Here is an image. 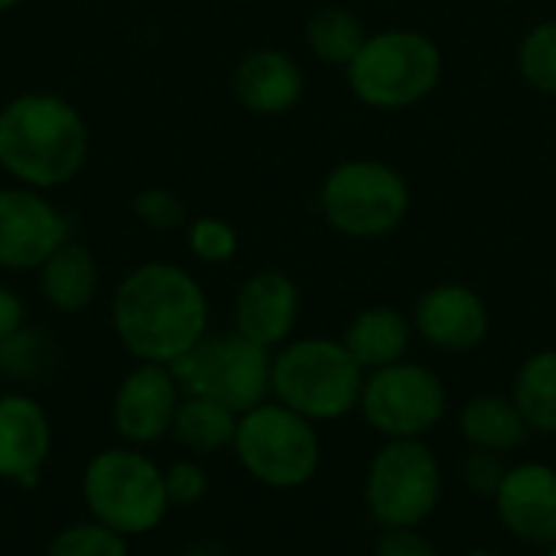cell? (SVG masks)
I'll return each instance as SVG.
<instances>
[{
    "instance_id": "6da1fadb",
    "label": "cell",
    "mask_w": 556,
    "mask_h": 556,
    "mask_svg": "<svg viewBox=\"0 0 556 556\" xmlns=\"http://www.w3.org/2000/svg\"><path fill=\"white\" fill-rule=\"evenodd\" d=\"M208 293L173 261H143L111 293V329L134 362L173 365L208 336Z\"/></svg>"
},
{
    "instance_id": "7a4b0ae2",
    "label": "cell",
    "mask_w": 556,
    "mask_h": 556,
    "mask_svg": "<svg viewBox=\"0 0 556 556\" xmlns=\"http://www.w3.org/2000/svg\"><path fill=\"white\" fill-rule=\"evenodd\" d=\"M88 124L55 91H20L0 108V169L29 189L68 186L88 160Z\"/></svg>"
},
{
    "instance_id": "3957f363",
    "label": "cell",
    "mask_w": 556,
    "mask_h": 556,
    "mask_svg": "<svg viewBox=\"0 0 556 556\" xmlns=\"http://www.w3.org/2000/svg\"><path fill=\"white\" fill-rule=\"evenodd\" d=\"M365 375L368 371L355 362L342 339L303 336L274 352L270 397L316 427L336 424L358 414Z\"/></svg>"
},
{
    "instance_id": "277c9868",
    "label": "cell",
    "mask_w": 556,
    "mask_h": 556,
    "mask_svg": "<svg viewBox=\"0 0 556 556\" xmlns=\"http://www.w3.org/2000/svg\"><path fill=\"white\" fill-rule=\"evenodd\" d=\"M443 78V49L420 29L388 26L365 39L345 65L349 91L371 111L424 104Z\"/></svg>"
},
{
    "instance_id": "5b68a950",
    "label": "cell",
    "mask_w": 556,
    "mask_h": 556,
    "mask_svg": "<svg viewBox=\"0 0 556 556\" xmlns=\"http://www.w3.org/2000/svg\"><path fill=\"white\" fill-rule=\"evenodd\" d=\"M81 502L88 518L130 538L153 534L169 508L163 466L137 446H108L81 469Z\"/></svg>"
},
{
    "instance_id": "8992f818",
    "label": "cell",
    "mask_w": 556,
    "mask_h": 556,
    "mask_svg": "<svg viewBox=\"0 0 556 556\" xmlns=\"http://www.w3.org/2000/svg\"><path fill=\"white\" fill-rule=\"evenodd\" d=\"M231 453L238 466L270 492L306 489L323 469V440L316 424L274 397L238 417Z\"/></svg>"
},
{
    "instance_id": "52a82bcc",
    "label": "cell",
    "mask_w": 556,
    "mask_h": 556,
    "mask_svg": "<svg viewBox=\"0 0 556 556\" xmlns=\"http://www.w3.org/2000/svg\"><path fill=\"white\" fill-rule=\"evenodd\" d=\"M410 186L401 169L375 156H355L332 166L319 186L326 225L355 241L394 235L410 215Z\"/></svg>"
},
{
    "instance_id": "ba28073f",
    "label": "cell",
    "mask_w": 556,
    "mask_h": 556,
    "mask_svg": "<svg viewBox=\"0 0 556 556\" xmlns=\"http://www.w3.org/2000/svg\"><path fill=\"white\" fill-rule=\"evenodd\" d=\"M443 498V466L424 440H384L368 459L362 502L384 528H424Z\"/></svg>"
},
{
    "instance_id": "9c48e42d",
    "label": "cell",
    "mask_w": 556,
    "mask_h": 556,
    "mask_svg": "<svg viewBox=\"0 0 556 556\" xmlns=\"http://www.w3.org/2000/svg\"><path fill=\"white\" fill-rule=\"evenodd\" d=\"M270 362L274 352L231 329L208 332L169 368L182 394L215 401L241 417L257 404L270 401Z\"/></svg>"
},
{
    "instance_id": "30bf717a",
    "label": "cell",
    "mask_w": 556,
    "mask_h": 556,
    "mask_svg": "<svg viewBox=\"0 0 556 556\" xmlns=\"http://www.w3.org/2000/svg\"><path fill=\"white\" fill-rule=\"evenodd\" d=\"M358 414L381 440H427L450 414V391L433 368L404 358L365 375Z\"/></svg>"
},
{
    "instance_id": "8fae6325",
    "label": "cell",
    "mask_w": 556,
    "mask_h": 556,
    "mask_svg": "<svg viewBox=\"0 0 556 556\" xmlns=\"http://www.w3.org/2000/svg\"><path fill=\"white\" fill-rule=\"evenodd\" d=\"M72 238L68 215L42 189L0 186V270L36 274Z\"/></svg>"
},
{
    "instance_id": "7c38bea8",
    "label": "cell",
    "mask_w": 556,
    "mask_h": 556,
    "mask_svg": "<svg viewBox=\"0 0 556 556\" xmlns=\"http://www.w3.org/2000/svg\"><path fill=\"white\" fill-rule=\"evenodd\" d=\"M182 401L179 381L169 365L137 362L111 397V424L121 443L147 450L169 437L176 407Z\"/></svg>"
},
{
    "instance_id": "4fadbf2b",
    "label": "cell",
    "mask_w": 556,
    "mask_h": 556,
    "mask_svg": "<svg viewBox=\"0 0 556 556\" xmlns=\"http://www.w3.org/2000/svg\"><path fill=\"white\" fill-rule=\"evenodd\" d=\"M414 336L446 355L476 352L492 329V313L469 283H437L424 290L410 313Z\"/></svg>"
},
{
    "instance_id": "5bb4252c",
    "label": "cell",
    "mask_w": 556,
    "mask_h": 556,
    "mask_svg": "<svg viewBox=\"0 0 556 556\" xmlns=\"http://www.w3.org/2000/svg\"><path fill=\"white\" fill-rule=\"evenodd\" d=\"M492 508L511 541L547 551L556 544V469L547 463L508 466Z\"/></svg>"
},
{
    "instance_id": "9a60e30c",
    "label": "cell",
    "mask_w": 556,
    "mask_h": 556,
    "mask_svg": "<svg viewBox=\"0 0 556 556\" xmlns=\"http://www.w3.org/2000/svg\"><path fill=\"white\" fill-rule=\"evenodd\" d=\"M300 287L283 270H257L235 293V332L267 352L287 345L300 323Z\"/></svg>"
},
{
    "instance_id": "2e32d148",
    "label": "cell",
    "mask_w": 556,
    "mask_h": 556,
    "mask_svg": "<svg viewBox=\"0 0 556 556\" xmlns=\"http://www.w3.org/2000/svg\"><path fill=\"white\" fill-rule=\"evenodd\" d=\"M52 456V420L46 407L23 394H0V482L33 489Z\"/></svg>"
},
{
    "instance_id": "e0dca14e",
    "label": "cell",
    "mask_w": 556,
    "mask_h": 556,
    "mask_svg": "<svg viewBox=\"0 0 556 556\" xmlns=\"http://www.w3.org/2000/svg\"><path fill=\"white\" fill-rule=\"evenodd\" d=\"M231 91L238 104L261 117H280L303 101L306 78L300 62L277 46L251 49L231 72Z\"/></svg>"
},
{
    "instance_id": "ac0fdd59",
    "label": "cell",
    "mask_w": 556,
    "mask_h": 556,
    "mask_svg": "<svg viewBox=\"0 0 556 556\" xmlns=\"http://www.w3.org/2000/svg\"><path fill=\"white\" fill-rule=\"evenodd\" d=\"M36 283L42 300L62 313V316H75L85 313L101 290V264L94 257V251L75 238H68L39 270H36Z\"/></svg>"
},
{
    "instance_id": "d6986e66",
    "label": "cell",
    "mask_w": 556,
    "mask_h": 556,
    "mask_svg": "<svg viewBox=\"0 0 556 556\" xmlns=\"http://www.w3.org/2000/svg\"><path fill=\"white\" fill-rule=\"evenodd\" d=\"M345 349L365 371L404 362L414 342V323L394 306H368L352 316L342 332Z\"/></svg>"
},
{
    "instance_id": "ffe728a7",
    "label": "cell",
    "mask_w": 556,
    "mask_h": 556,
    "mask_svg": "<svg viewBox=\"0 0 556 556\" xmlns=\"http://www.w3.org/2000/svg\"><path fill=\"white\" fill-rule=\"evenodd\" d=\"M459 433L469 443V450H489L498 456H508L531 440V430L511 394H495V391L476 394L463 404Z\"/></svg>"
},
{
    "instance_id": "44dd1931",
    "label": "cell",
    "mask_w": 556,
    "mask_h": 556,
    "mask_svg": "<svg viewBox=\"0 0 556 556\" xmlns=\"http://www.w3.org/2000/svg\"><path fill=\"white\" fill-rule=\"evenodd\" d=\"M511 401L531 437H556V349H538L518 365Z\"/></svg>"
},
{
    "instance_id": "7402d4cb",
    "label": "cell",
    "mask_w": 556,
    "mask_h": 556,
    "mask_svg": "<svg viewBox=\"0 0 556 556\" xmlns=\"http://www.w3.org/2000/svg\"><path fill=\"white\" fill-rule=\"evenodd\" d=\"M235 430H238V414H231L228 407L215 401L182 394L176 417H173L169 440L179 443L192 456H212V453L231 450Z\"/></svg>"
},
{
    "instance_id": "603a6c76",
    "label": "cell",
    "mask_w": 556,
    "mask_h": 556,
    "mask_svg": "<svg viewBox=\"0 0 556 556\" xmlns=\"http://www.w3.org/2000/svg\"><path fill=\"white\" fill-rule=\"evenodd\" d=\"M303 36H306V46H309L313 59L345 68L358 55V49L365 46V39L371 33L365 29L358 13H352L345 7H319L306 20Z\"/></svg>"
},
{
    "instance_id": "cb8c5ba5",
    "label": "cell",
    "mask_w": 556,
    "mask_h": 556,
    "mask_svg": "<svg viewBox=\"0 0 556 556\" xmlns=\"http://www.w3.org/2000/svg\"><path fill=\"white\" fill-rule=\"evenodd\" d=\"M518 72L534 91L556 98V20H544L521 36Z\"/></svg>"
},
{
    "instance_id": "d4e9b609",
    "label": "cell",
    "mask_w": 556,
    "mask_h": 556,
    "mask_svg": "<svg viewBox=\"0 0 556 556\" xmlns=\"http://www.w3.org/2000/svg\"><path fill=\"white\" fill-rule=\"evenodd\" d=\"M46 556H130V544L124 534L111 531L108 525L85 518L55 531L46 547Z\"/></svg>"
},
{
    "instance_id": "484cf974",
    "label": "cell",
    "mask_w": 556,
    "mask_h": 556,
    "mask_svg": "<svg viewBox=\"0 0 556 556\" xmlns=\"http://www.w3.org/2000/svg\"><path fill=\"white\" fill-rule=\"evenodd\" d=\"M186 248L199 264L222 267V264L235 261L241 238L231 222H225L218 215H199L186 225Z\"/></svg>"
},
{
    "instance_id": "4316f807",
    "label": "cell",
    "mask_w": 556,
    "mask_h": 556,
    "mask_svg": "<svg viewBox=\"0 0 556 556\" xmlns=\"http://www.w3.org/2000/svg\"><path fill=\"white\" fill-rule=\"evenodd\" d=\"M130 212L137 215V222H143L153 231H179L189 225V212L186 202L169 192L166 186H147L134 195Z\"/></svg>"
},
{
    "instance_id": "83f0119b",
    "label": "cell",
    "mask_w": 556,
    "mask_h": 556,
    "mask_svg": "<svg viewBox=\"0 0 556 556\" xmlns=\"http://www.w3.org/2000/svg\"><path fill=\"white\" fill-rule=\"evenodd\" d=\"M169 508H195L208 495V472L195 459H176L163 469Z\"/></svg>"
},
{
    "instance_id": "f1b7e54d",
    "label": "cell",
    "mask_w": 556,
    "mask_h": 556,
    "mask_svg": "<svg viewBox=\"0 0 556 556\" xmlns=\"http://www.w3.org/2000/svg\"><path fill=\"white\" fill-rule=\"evenodd\" d=\"M505 472H508L505 456L489 453V450H469V453H466V459H463V466H459V479H463V485H466L472 495L489 498V502H492V495L498 492V485H502Z\"/></svg>"
},
{
    "instance_id": "f546056e",
    "label": "cell",
    "mask_w": 556,
    "mask_h": 556,
    "mask_svg": "<svg viewBox=\"0 0 556 556\" xmlns=\"http://www.w3.org/2000/svg\"><path fill=\"white\" fill-rule=\"evenodd\" d=\"M42 352H46L42 336L33 329H20L16 336L0 342V368L13 378H29L39 368Z\"/></svg>"
},
{
    "instance_id": "4dcf8cb0",
    "label": "cell",
    "mask_w": 556,
    "mask_h": 556,
    "mask_svg": "<svg viewBox=\"0 0 556 556\" xmlns=\"http://www.w3.org/2000/svg\"><path fill=\"white\" fill-rule=\"evenodd\" d=\"M371 556H440V551L420 528H384Z\"/></svg>"
},
{
    "instance_id": "1f68e13d",
    "label": "cell",
    "mask_w": 556,
    "mask_h": 556,
    "mask_svg": "<svg viewBox=\"0 0 556 556\" xmlns=\"http://www.w3.org/2000/svg\"><path fill=\"white\" fill-rule=\"evenodd\" d=\"M20 329H26V303L13 287L0 283V342L16 336Z\"/></svg>"
},
{
    "instance_id": "d6a6232c",
    "label": "cell",
    "mask_w": 556,
    "mask_h": 556,
    "mask_svg": "<svg viewBox=\"0 0 556 556\" xmlns=\"http://www.w3.org/2000/svg\"><path fill=\"white\" fill-rule=\"evenodd\" d=\"M20 3H23V0H0V16H3V13H10V10H16Z\"/></svg>"
},
{
    "instance_id": "836d02e7",
    "label": "cell",
    "mask_w": 556,
    "mask_h": 556,
    "mask_svg": "<svg viewBox=\"0 0 556 556\" xmlns=\"http://www.w3.org/2000/svg\"><path fill=\"white\" fill-rule=\"evenodd\" d=\"M463 556H502V554H495V551H485V547H479V551H469V554H463Z\"/></svg>"
},
{
    "instance_id": "e575fe53",
    "label": "cell",
    "mask_w": 556,
    "mask_h": 556,
    "mask_svg": "<svg viewBox=\"0 0 556 556\" xmlns=\"http://www.w3.org/2000/svg\"><path fill=\"white\" fill-rule=\"evenodd\" d=\"M544 556H556V544H551V547H547V554Z\"/></svg>"
},
{
    "instance_id": "d590c367",
    "label": "cell",
    "mask_w": 556,
    "mask_h": 556,
    "mask_svg": "<svg viewBox=\"0 0 556 556\" xmlns=\"http://www.w3.org/2000/svg\"><path fill=\"white\" fill-rule=\"evenodd\" d=\"M554 296H556V277H554Z\"/></svg>"
}]
</instances>
